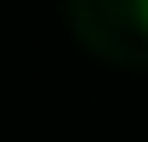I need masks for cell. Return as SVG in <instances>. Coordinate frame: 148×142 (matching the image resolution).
Returning a JSON list of instances; mask_svg holds the SVG:
<instances>
[{
  "instance_id": "6da1fadb",
  "label": "cell",
  "mask_w": 148,
  "mask_h": 142,
  "mask_svg": "<svg viewBox=\"0 0 148 142\" xmlns=\"http://www.w3.org/2000/svg\"><path fill=\"white\" fill-rule=\"evenodd\" d=\"M137 17H143V29H148V0H137Z\"/></svg>"
}]
</instances>
